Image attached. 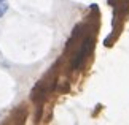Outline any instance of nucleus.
I'll return each instance as SVG.
<instances>
[{
	"mask_svg": "<svg viewBox=\"0 0 129 125\" xmlns=\"http://www.w3.org/2000/svg\"><path fill=\"white\" fill-rule=\"evenodd\" d=\"M92 46H94V40L91 37H88L86 40H83L80 49H78V52L75 54V57H73V60H72V68L73 70H77V68L81 67V63L85 62V59L88 57V54L92 51Z\"/></svg>",
	"mask_w": 129,
	"mask_h": 125,
	"instance_id": "f257e3e1",
	"label": "nucleus"
},
{
	"mask_svg": "<svg viewBox=\"0 0 129 125\" xmlns=\"http://www.w3.org/2000/svg\"><path fill=\"white\" fill-rule=\"evenodd\" d=\"M0 2H7V0H0Z\"/></svg>",
	"mask_w": 129,
	"mask_h": 125,
	"instance_id": "7ed1b4c3",
	"label": "nucleus"
},
{
	"mask_svg": "<svg viewBox=\"0 0 129 125\" xmlns=\"http://www.w3.org/2000/svg\"><path fill=\"white\" fill-rule=\"evenodd\" d=\"M8 11V3L7 2H0V18Z\"/></svg>",
	"mask_w": 129,
	"mask_h": 125,
	"instance_id": "f03ea898",
	"label": "nucleus"
}]
</instances>
